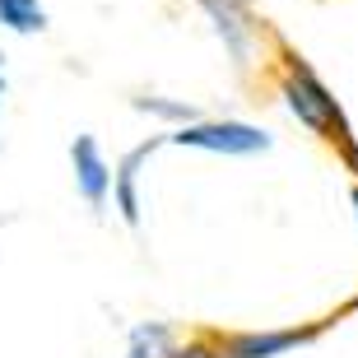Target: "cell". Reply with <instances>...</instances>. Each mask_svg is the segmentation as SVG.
Instances as JSON below:
<instances>
[{
    "label": "cell",
    "instance_id": "8992f818",
    "mask_svg": "<svg viewBox=\"0 0 358 358\" xmlns=\"http://www.w3.org/2000/svg\"><path fill=\"white\" fill-rule=\"evenodd\" d=\"M307 335L303 331H275V335H228L224 340V358H275L284 354V349L303 345Z\"/></svg>",
    "mask_w": 358,
    "mask_h": 358
},
{
    "label": "cell",
    "instance_id": "30bf717a",
    "mask_svg": "<svg viewBox=\"0 0 358 358\" xmlns=\"http://www.w3.org/2000/svg\"><path fill=\"white\" fill-rule=\"evenodd\" d=\"M173 358H224V345L214 349V345H205V340H191V345H177Z\"/></svg>",
    "mask_w": 358,
    "mask_h": 358
},
{
    "label": "cell",
    "instance_id": "7a4b0ae2",
    "mask_svg": "<svg viewBox=\"0 0 358 358\" xmlns=\"http://www.w3.org/2000/svg\"><path fill=\"white\" fill-rule=\"evenodd\" d=\"M173 145L182 149H205V154H228V159H247V154H266L275 140H270V131H261V126H252V121H186V126H177L173 135H168Z\"/></svg>",
    "mask_w": 358,
    "mask_h": 358
},
{
    "label": "cell",
    "instance_id": "ba28073f",
    "mask_svg": "<svg viewBox=\"0 0 358 358\" xmlns=\"http://www.w3.org/2000/svg\"><path fill=\"white\" fill-rule=\"evenodd\" d=\"M177 340L168 326H159V321H149V326H135L131 331V349H126V358H173Z\"/></svg>",
    "mask_w": 358,
    "mask_h": 358
},
{
    "label": "cell",
    "instance_id": "52a82bcc",
    "mask_svg": "<svg viewBox=\"0 0 358 358\" xmlns=\"http://www.w3.org/2000/svg\"><path fill=\"white\" fill-rule=\"evenodd\" d=\"M0 28H10L19 38H33L47 28V10L42 0H0Z\"/></svg>",
    "mask_w": 358,
    "mask_h": 358
},
{
    "label": "cell",
    "instance_id": "4fadbf2b",
    "mask_svg": "<svg viewBox=\"0 0 358 358\" xmlns=\"http://www.w3.org/2000/svg\"><path fill=\"white\" fill-rule=\"evenodd\" d=\"M354 205H358V191H354Z\"/></svg>",
    "mask_w": 358,
    "mask_h": 358
},
{
    "label": "cell",
    "instance_id": "7c38bea8",
    "mask_svg": "<svg viewBox=\"0 0 358 358\" xmlns=\"http://www.w3.org/2000/svg\"><path fill=\"white\" fill-rule=\"evenodd\" d=\"M0 70H5V56H0Z\"/></svg>",
    "mask_w": 358,
    "mask_h": 358
},
{
    "label": "cell",
    "instance_id": "5b68a950",
    "mask_svg": "<svg viewBox=\"0 0 358 358\" xmlns=\"http://www.w3.org/2000/svg\"><path fill=\"white\" fill-rule=\"evenodd\" d=\"M159 149V140H145V145H135L131 154H121V163L112 168V200H117V210L126 224H140V168L149 163V154Z\"/></svg>",
    "mask_w": 358,
    "mask_h": 358
},
{
    "label": "cell",
    "instance_id": "3957f363",
    "mask_svg": "<svg viewBox=\"0 0 358 358\" xmlns=\"http://www.w3.org/2000/svg\"><path fill=\"white\" fill-rule=\"evenodd\" d=\"M200 10L210 14V24L214 33L224 38L228 56L238 61V66H252V56H256V14L247 0H200Z\"/></svg>",
    "mask_w": 358,
    "mask_h": 358
},
{
    "label": "cell",
    "instance_id": "6da1fadb",
    "mask_svg": "<svg viewBox=\"0 0 358 358\" xmlns=\"http://www.w3.org/2000/svg\"><path fill=\"white\" fill-rule=\"evenodd\" d=\"M284 103H289V112L303 121L307 131L326 135V140H340V145H345V154L358 163V149H354V140H349L345 112L335 107L331 89L312 75V66H303L298 56H289V70H284Z\"/></svg>",
    "mask_w": 358,
    "mask_h": 358
},
{
    "label": "cell",
    "instance_id": "277c9868",
    "mask_svg": "<svg viewBox=\"0 0 358 358\" xmlns=\"http://www.w3.org/2000/svg\"><path fill=\"white\" fill-rule=\"evenodd\" d=\"M70 168H75V191L84 196L89 210L103 214L107 196H112V168H107L103 149L93 135H75V145H70Z\"/></svg>",
    "mask_w": 358,
    "mask_h": 358
},
{
    "label": "cell",
    "instance_id": "9c48e42d",
    "mask_svg": "<svg viewBox=\"0 0 358 358\" xmlns=\"http://www.w3.org/2000/svg\"><path fill=\"white\" fill-rule=\"evenodd\" d=\"M135 112H149V117H159V121H177V126L200 121V107L182 103V98H135Z\"/></svg>",
    "mask_w": 358,
    "mask_h": 358
},
{
    "label": "cell",
    "instance_id": "8fae6325",
    "mask_svg": "<svg viewBox=\"0 0 358 358\" xmlns=\"http://www.w3.org/2000/svg\"><path fill=\"white\" fill-rule=\"evenodd\" d=\"M0 98H5V75H0Z\"/></svg>",
    "mask_w": 358,
    "mask_h": 358
}]
</instances>
